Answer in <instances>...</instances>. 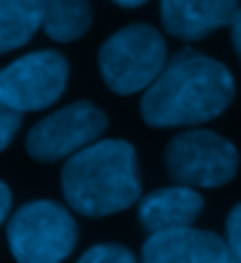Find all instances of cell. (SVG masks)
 <instances>
[{"instance_id": "ac0fdd59", "label": "cell", "mask_w": 241, "mask_h": 263, "mask_svg": "<svg viewBox=\"0 0 241 263\" xmlns=\"http://www.w3.org/2000/svg\"><path fill=\"white\" fill-rule=\"evenodd\" d=\"M111 3H116L120 7H139V5H145L147 0H111Z\"/></svg>"}, {"instance_id": "9c48e42d", "label": "cell", "mask_w": 241, "mask_h": 263, "mask_svg": "<svg viewBox=\"0 0 241 263\" xmlns=\"http://www.w3.org/2000/svg\"><path fill=\"white\" fill-rule=\"evenodd\" d=\"M236 12L239 0H161L163 29L182 41H201L232 24Z\"/></svg>"}, {"instance_id": "9a60e30c", "label": "cell", "mask_w": 241, "mask_h": 263, "mask_svg": "<svg viewBox=\"0 0 241 263\" xmlns=\"http://www.w3.org/2000/svg\"><path fill=\"white\" fill-rule=\"evenodd\" d=\"M22 126V114L0 102V152L5 149Z\"/></svg>"}, {"instance_id": "7c38bea8", "label": "cell", "mask_w": 241, "mask_h": 263, "mask_svg": "<svg viewBox=\"0 0 241 263\" xmlns=\"http://www.w3.org/2000/svg\"><path fill=\"white\" fill-rule=\"evenodd\" d=\"M90 24V0H43V29L57 43L78 41Z\"/></svg>"}, {"instance_id": "5b68a950", "label": "cell", "mask_w": 241, "mask_h": 263, "mask_svg": "<svg viewBox=\"0 0 241 263\" xmlns=\"http://www.w3.org/2000/svg\"><path fill=\"white\" fill-rule=\"evenodd\" d=\"M163 161L175 183L199 190L227 185L236 176L239 152L213 130H185L168 142Z\"/></svg>"}, {"instance_id": "7a4b0ae2", "label": "cell", "mask_w": 241, "mask_h": 263, "mask_svg": "<svg viewBox=\"0 0 241 263\" xmlns=\"http://www.w3.org/2000/svg\"><path fill=\"white\" fill-rule=\"evenodd\" d=\"M62 192L81 216L120 214L142 199L135 147L126 140H97L69 157L62 168Z\"/></svg>"}, {"instance_id": "8992f818", "label": "cell", "mask_w": 241, "mask_h": 263, "mask_svg": "<svg viewBox=\"0 0 241 263\" xmlns=\"http://www.w3.org/2000/svg\"><path fill=\"white\" fill-rule=\"evenodd\" d=\"M69 81V62L57 50H38L0 69V102L10 109H48L62 98Z\"/></svg>"}, {"instance_id": "52a82bcc", "label": "cell", "mask_w": 241, "mask_h": 263, "mask_svg": "<svg viewBox=\"0 0 241 263\" xmlns=\"http://www.w3.org/2000/svg\"><path fill=\"white\" fill-rule=\"evenodd\" d=\"M107 114L92 102H73L48 114L26 135V152L41 164L69 159L97 142L107 130Z\"/></svg>"}, {"instance_id": "2e32d148", "label": "cell", "mask_w": 241, "mask_h": 263, "mask_svg": "<svg viewBox=\"0 0 241 263\" xmlns=\"http://www.w3.org/2000/svg\"><path fill=\"white\" fill-rule=\"evenodd\" d=\"M10 209H12V192L5 180H0V226L10 218Z\"/></svg>"}, {"instance_id": "ba28073f", "label": "cell", "mask_w": 241, "mask_h": 263, "mask_svg": "<svg viewBox=\"0 0 241 263\" xmlns=\"http://www.w3.org/2000/svg\"><path fill=\"white\" fill-rule=\"evenodd\" d=\"M142 263H229L225 239L211 230L182 228L149 235Z\"/></svg>"}, {"instance_id": "5bb4252c", "label": "cell", "mask_w": 241, "mask_h": 263, "mask_svg": "<svg viewBox=\"0 0 241 263\" xmlns=\"http://www.w3.org/2000/svg\"><path fill=\"white\" fill-rule=\"evenodd\" d=\"M227 258L229 263H241V204H236L227 216Z\"/></svg>"}, {"instance_id": "30bf717a", "label": "cell", "mask_w": 241, "mask_h": 263, "mask_svg": "<svg viewBox=\"0 0 241 263\" xmlns=\"http://www.w3.org/2000/svg\"><path fill=\"white\" fill-rule=\"evenodd\" d=\"M204 211V197L187 185H173L139 199V223L149 235L194 228Z\"/></svg>"}, {"instance_id": "6da1fadb", "label": "cell", "mask_w": 241, "mask_h": 263, "mask_svg": "<svg viewBox=\"0 0 241 263\" xmlns=\"http://www.w3.org/2000/svg\"><path fill=\"white\" fill-rule=\"evenodd\" d=\"M234 100V76L223 62L180 50L142 95L139 111L154 128L196 126L220 117Z\"/></svg>"}, {"instance_id": "8fae6325", "label": "cell", "mask_w": 241, "mask_h": 263, "mask_svg": "<svg viewBox=\"0 0 241 263\" xmlns=\"http://www.w3.org/2000/svg\"><path fill=\"white\" fill-rule=\"evenodd\" d=\"M43 29V0H0V55L22 48Z\"/></svg>"}, {"instance_id": "277c9868", "label": "cell", "mask_w": 241, "mask_h": 263, "mask_svg": "<svg viewBox=\"0 0 241 263\" xmlns=\"http://www.w3.org/2000/svg\"><path fill=\"white\" fill-rule=\"evenodd\" d=\"M76 242V220L50 199L24 204L7 220V245L17 263H62L71 256Z\"/></svg>"}, {"instance_id": "3957f363", "label": "cell", "mask_w": 241, "mask_h": 263, "mask_svg": "<svg viewBox=\"0 0 241 263\" xmlns=\"http://www.w3.org/2000/svg\"><path fill=\"white\" fill-rule=\"evenodd\" d=\"M161 31L149 24H130L109 36L99 48V73L118 95L145 92L168 64Z\"/></svg>"}, {"instance_id": "4fadbf2b", "label": "cell", "mask_w": 241, "mask_h": 263, "mask_svg": "<svg viewBox=\"0 0 241 263\" xmlns=\"http://www.w3.org/2000/svg\"><path fill=\"white\" fill-rule=\"evenodd\" d=\"M76 263H137L135 254L120 245H95Z\"/></svg>"}, {"instance_id": "e0dca14e", "label": "cell", "mask_w": 241, "mask_h": 263, "mask_svg": "<svg viewBox=\"0 0 241 263\" xmlns=\"http://www.w3.org/2000/svg\"><path fill=\"white\" fill-rule=\"evenodd\" d=\"M232 43H234V50H236V57L241 60V7H239V12H236L234 22H232Z\"/></svg>"}]
</instances>
